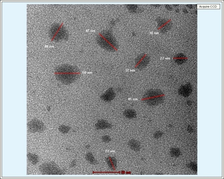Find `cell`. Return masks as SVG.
Masks as SVG:
<instances>
[{"instance_id": "cell-1", "label": "cell", "mask_w": 224, "mask_h": 179, "mask_svg": "<svg viewBox=\"0 0 224 179\" xmlns=\"http://www.w3.org/2000/svg\"><path fill=\"white\" fill-rule=\"evenodd\" d=\"M55 75L57 80L64 84L69 85L78 80L80 72L77 67L63 65L56 69Z\"/></svg>"}, {"instance_id": "cell-2", "label": "cell", "mask_w": 224, "mask_h": 179, "mask_svg": "<svg viewBox=\"0 0 224 179\" xmlns=\"http://www.w3.org/2000/svg\"><path fill=\"white\" fill-rule=\"evenodd\" d=\"M97 38L99 44L103 48L111 52L117 51L116 41L110 33L107 32L101 33L99 35Z\"/></svg>"}, {"instance_id": "cell-3", "label": "cell", "mask_w": 224, "mask_h": 179, "mask_svg": "<svg viewBox=\"0 0 224 179\" xmlns=\"http://www.w3.org/2000/svg\"><path fill=\"white\" fill-rule=\"evenodd\" d=\"M164 94L161 90H151L145 93L142 100L149 105L155 106L162 103L164 100Z\"/></svg>"}, {"instance_id": "cell-4", "label": "cell", "mask_w": 224, "mask_h": 179, "mask_svg": "<svg viewBox=\"0 0 224 179\" xmlns=\"http://www.w3.org/2000/svg\"><path fill=\"white\" fill-rule=\"evenodd\" d=\"M67 31L62 25L56 24L51 28L50 34L52 40L60 41L66 39L67 37Z\"/></svg>"}, {"instance_id": "cell-5", "label": "cell", "mask_w": 224, "mask_h": 179, "mask_svg": "<svg viewBox=\"0 0 224 179\" xmlns=\"http://www.w3.org/2000/svg\"><path fill=\"white\" fill-rule=\"evenodd\" d=\"M39 170L41 173L44 175H60L63 173L60 168L52 162L41 164Z\"/></svg>"}, {"instance_id": "cell-6", "label": "cell", "mask_w": 224, "mask_h": 179, "mask_svg": "<svg viewBox=\"0 0 224 179\" xmlns=\"http://www.w3.org/2000/svg\"><path fill=\"white\" fill-rule=\"evenodd\" d=\"M28 131L32 133H41L45 130L46 127L44 123L40 120L34 119L27 123Z\"/></svg>"}, {"instance_id": "cell-7", "label": "cell", "mask_w": 224, "mask_h": 179, "mask_svg": "<svg viewBox=\"0 0 224 179\" xmlns=\"http://www.w3.org/2000/svg\"><path fill=\"white\" fill-rule=\"evenodd\" d=\"M149 61V57L147 55H142L136 60L135 67L138 69H142L147 65Z\"/></svg>"}, {"instance_id": "cell-8", "label": "cell", "mask_w": 224, "mask_h": 179, "mask_svg": "<svg viewBox=\"0 0 224 179\" xmlns=\"http://www.w3.org/2000/svg\"><path fill=\"white\" fill-rule=\"evenodd\" d=\"M115 97V94L112 88L108 89L103 95L100 96V98L105 102H110L113 100Z\"/></svg>"}, {"instance_id": "cell-9", "label": "cell", "mask_w": 224, "mask_h": 179, "mask_svg": "<svg viewBox=\"0 0 224 179\" xmlns=\"http://www.w3.org/2000/svg\"><path fill=\"white\" fill-rule=\"evenodd\" d=\"M192 91V88L190 84H187L181 87L178 91L179 94L186 97L190 95Z\"/></svg>"}, {"instance_id": "cell-10", "label": "cell", "mask_w": 224, "mask_h": 179, "mask_svg": "<svg viewBox=\"0 0 224 179\" xmlns=\"http://www.w3.org/2000/svg\"><path fill=\"white\" fill-rule=\"evenodd\" d=\"M95 127L97 129L104 130L111 128L112 127V125L107 121L103 119H100L98 120L96 124Z\"/></svg>"}, {"instance_id": "cell-11", "label": "cell", "mask_w": 224, "mask_h": 179, "mask_svg": "<svg viewBox=\"0 0 224 179\" xmlns=\"http://www.w3.org/2000/svg\"><path fill=\"white\" fill-rule=\"evenodd\" d=\"M128 145L130 148L135 152L140 151L141 148L139 142L135 139L130 140L128 142Z\"/></svg>"}, {"instance_id": "cell-12", "label": "cell", "mask_w": 224, "mask_h": 179, "mask_svg": "<svg viewBox=\"0 0 224 179\" xmlns=\"http://www.w3.org/2000/svg\"><path fill=\"white\" fill-rule=\"evenodd\" d=\"M108 166L113 170L116 169L117 167V162L116 159L113 157H107L106 160Z\"/></svg>"}, {"instance_id": "cell-13", "label": "cell", "mask_w": 224, "mask_h": 179, "mask_svg": "<svg viewBox=\"0 0 224 179\" xmlns=\"http://www.w3.org/2000/svg\"><path fill=\"white\" fill-rule=\"evenodd\" d=\"M124 115L127 119H132L136 118L137 114L136 111L134 110L128 109L124 111Z\"/></svg>"}, {"instance_id": "cell-14", "label": "cell", "mask_w": 224, "mask_h": 179, "mask_svg": "<svg viewBox=\"0 0 224 179\" xmlns=\"http://www.w3.org/2000/svg\"><path fill=\"white\" fill-rule=\"evenodd\" d=\"M27 156L28 160L34 165H35L37 164L39 162V158L37 155L29 153L27 154Z\"/></svg>"}, {"instance_id": "cell-15", "label": "cell", "mask_w": 224, "mask_h": 179, "mask_svg": "<svg viewBox=\"0 0 224 179\" xmlns=\"http://www.w3.org/2000/svg\"><path fill=\"white\" fill-rule=\"evenodd\" d=\"M181 154L180 149L177 148H172L170 150V155L173 157H178Z\"/></svg>"}, {"instance_id": "cell-16", "label": "cell", "mask_w": 224, "mask_h": 179, "mask_svg": "<svg viewBox=\"0 0 224 179\" xmlns=\"http://www.w3.org/2000/svg\"><path fill=\"white\" fill-rule=\"evenodd\" d=\"M85 158L90 163L93 164H96L97 162V160L95 159L93 155L89 153L85 156Z\"/></svg>"}, {"instance_id": "cell-17", "label": "cell", "mask_w": 224, "mask_h": 179, "mask_svg": "<svg viewBox=\"0 0 224 179\" xmlns=\"http://www.w3.org/2000/svg\"><path fill=\"white\" fill-rule=\"evenodd\" d=\"M185 56L183 54H179L175 57L176 62L178 64H182L186 61Z\"/></svg>"}, {"instance_id": "cell-18", "label": "cell", "mask_w": 224, "mask_h": 179, "mask_svg": "<svg viewBox=\"0 0 224 179\" xmlns=\"http://www.w3.org/2000/svg\"><path fill=\"white\" fill-rule=\"evenodd\" d=\"M71 129L70 127L65 125H61L59 128V131L63 134L67 133Z\"/></svg>"}, {"instance_id": "cell-19", "label": "cell", "mask_w": 224, "mask_h": 179, "mask_svg": "<svg viewBox=\"0 0 224 179\" xmlns=\"http://www.w3.org/2000/svg\"><path fill=\"white\" fill-rule=\"evenodd\" d=\"M163 133L161 131H157L153 135V137L156 139H158L161 138L163 135Z\"/></svg>"}, {"instance_id": "cell-20", "label": "cell", "mask_w": 224, "mask_h": 179, "mask_svg": "<svg viewBox=\"0 0 224 179\" xmlns=\"http://www.w3.org/2000/svg\"><path fill=\"white\" fill-rule=\"evenodd\" d=\"M190 169L193 171L196 172L197 171V164L194 162H191L189 165Z\"/></svg>"}, {"instance_id": "cell-21", "label": "cell", "mask_w": 224, "mask_h": 179, "mask_svg": "<svg viewBox=\"0 0 224 179\" xmlns=\"http://www.w3.org/2000/svg\"><path fill=\"white\" fill-rule=\"evenodd\" d=\"M103 141L106 143H109L111 141V139L110 136L108 135H105L102 137Z\"/></svg>"}]
</instances>
